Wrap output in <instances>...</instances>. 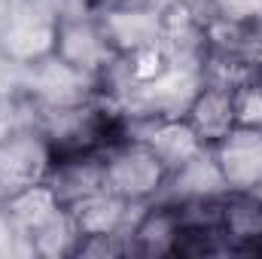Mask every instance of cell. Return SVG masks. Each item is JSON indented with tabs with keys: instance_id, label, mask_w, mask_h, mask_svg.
Instances as JSON below:
<instances>
[{
	"instance_id": "obj_5",
	"label": "cell",
	"mask_w": 262,
	"mask_h": 259,
	"mask_svg": "<svg viewBox=\"0 0 262 259\" xmlns=\"http://www.w3.org/2000/svg\"><path fill=\"white\" fill-rule=\"evenodd\" d=\"M52 58L67 70L98 82L107 76V70L116 64V55L92 12L64 15L58 18V34H55V52Z\"/></svg>"
},
{
	"instance_id": "obj_4",
	"label": "cell",
	"mask_w": 262,
	"mask_h": 259,
	"mask_svg": "<svg viewBox=\"0 0 262 259\" xmlns=\"http://www.w3.org/2000/svg\"><path fill=\"white\" fill-rule=\"evenodd\" d=\"M55 153L43 128H15L0 137V201L49 180Z\"/></svg>"
},
{
	"instance_id": "obj_8",
	"label": "cell",
	"mask_w": 262,
	"mask_h": 259,
	"mask_svg": "<svg viewBox=\"0 0 262 259\" xmlns=\"http://www.w3.org/2000/svg\"><path fill=\"white\" fill-rule=\"evenodd\" d=\"M125 134L143 140L168 165L171 174L195 162L201 153H207V146L195 137V131L186 125L183 116H140L137 122H131Z\"/></svg>"
},
{
	"instance_id": "obj_2",
	"label": "cell",
	"mask_w": 262,
	"mask_h": 259,
	"mask_svg": "<svg viewBox=\"0 0 262 259\" xmlns=\"http://www.w3.org/2000/svg\"><path fill=\"white\" fill-rule=\"evenodd\" d=\"M55 159H73V156H92L104 153L110 143H116L122 134L119 113L85 98L61 107H49L46 122L40 125Z\"/></svg>"
},
{
	"instance_id": "obj_1",
	"label": "cell",
	"mask_w": 262,
	"mask_h": 259,
	"mask_svg": "<svg viewBox=\"0 0 262 259\" xmlns=\"http://www.w3.org/2000/svg\"><path fill=\"white\" fill-rule=\"evenodd\" d=\"M0 204L6 210L12 232L25 238L34 253L40 256H73L76 253L79 235H76L73 217L49 183L9 195Z\"/></svg>"
},
{
	"instance_id": "obj_10",
	"label": "cell",
	"mask_w": 262,
	"mask_h": 259,
	"mask_svg": "<svg viewBox=\"0 0 262 259\" xmlns=\"http://www.w3.org/2000/svg\"><path fill=\"white\" fill-rule=\"evenodd\" d=\"M183 232V204L146 207L128 229V253L134 256H177Z\"/></svg>"
},
{
	"instance_id": "obj_7",
	"label": "cell",
	"mask_w": 262,
	"mask_h": 259,
	"mask_svg": "<svg viewBox=\"0 0 262 259\" xmlns=\"http://www.w3.org/2000/svg\"><path fill=\"white\" fill-rule=\"evenodd\" d=\"M210 159L226 192L262 189V128L235 125L216 146H210Z\"/></svg>"
},
{
	"instance_id": "obj_14",
	"label": "cell",
	"mask_w": 262,
	"mask_h": 259,
	"mask_svg": "<svg viewBox=\"0 0 262 259\" xmlns=\"http://www.w3.org/2000/svg\"><path fill=\"white\" fill-rule=\"evenodd\" d=\"M235 58H241L256 76H262V9L238 18Z\"/></svg>"
},
{
	"instance_id": "obj_6",
	"label": "cell",
	"mask_w": 262,
	"mask_h": 259,
	"mask_svg": "<svg viewBox=\"0 0 262 259\" xmlns=\"http://www.w3.org/2000/svg\"><path fill=\"white\" fill-rule=\"evenodd\" d=\"M58 18L49 3L43 0H28L18 3L3 28V52L6 58L18 64H43L55 52V34H58Z\"/></svg>"
},
{
	"instance_id": "obj_15",
	"label": "cell",
	"mask_w": 262,
	"mask_h": 259,
	"mask_svg": "<svg viewBox=\"0 0 262 259\" xmlns=\"http://www.w3.org/2000/svg\"><path fill=\"white\" fill-rule=\"evenodd\" d=\"M82 3V12H110V9H122V6H140L143 0H79Z\"/></svg>"
},
{
	"instance_id": "obj_9",
	"label": "cell",
	"mask_w": 262,
	"mask_h": 259,
	"mask_svg": "<svg viewBox=\"0 0 262 259\" xmlns=\"http://www.w3.org/2000/svg\"><path fill=\"white\" fill-rule=\"evenodd\" d=\"M183 119H186V125L195 131V137L207 149L216 146L229 131L238 125L235 122V95H232V89L201 79L198 92L192 95V101L183 110Z\"/></svg>"
},
{
	"instance_id": "obj_12",
	"label": "cell",
	"mask_w": 262,
	"mask_h": 259,
	"mask_svg": "<svg viewBox=\"0 0 262 259\" xmlns=\"http://www.w3.org/2000/svg\"><path fill=\"white\" fill-rule=\"evenodd\" d=\"M76 235L79 238H92V235H122L131 229L128 210L131 204L122 201L119 195H113L107 186L95 189V192L76 198L73 204H67Z\"/></svg>"
},
{
	"instance_id": "obj_11",
	"label": "cell",
	"mask_w": 262,
	"mask_h": 259,
	"mask_svg": "<svg viewBox=\"0 0 262 259\" xmlns=\"http://www.w3.org/2000/svg\"><path fill=\"white\" fill-rule=\"evenodd\" d=\"M113 55L122 58L134 49L146 46V43H156L162 40V18L159 12L146 9L143 3L140 6H122V9H110V12H98L95 15Z\"/></svg>"
},
{
	"instance_id": "obj_3",
	"label": "cell",
	"mask_w": 262,
	"mask_h": 259,
	"mask_svg": "<svg viewBox=\"0 0 262 259\" xmlns=\"http://www.w3.org/2000/svg\"><path fill=\"white\" fill-rule=\"evenodd\" d=\"M171 180L168 165L137 137H119L104 149V186L131 207L149 204Z\"/></svg>"
},
{
	"instance_id": "obj_13",
	"label": "cell",
	"mask_w": 262,
	"mask_h": 259,
	"mask_svg": "<svg viewBox=\"0 0 262 259\" xmlns=\"http://www.w3.org/2000/svg\"><path fill=\"white\" fill-rule=\"evenodd\" d=\"M174 64H177V55H174L162 40L146 43V46H140V49H134V52H128V55L119 58V67H122V73H125V82H128L131 92L146 89V85L165 79V76L174 70Z\"/></svg>"
}]
</instances>
